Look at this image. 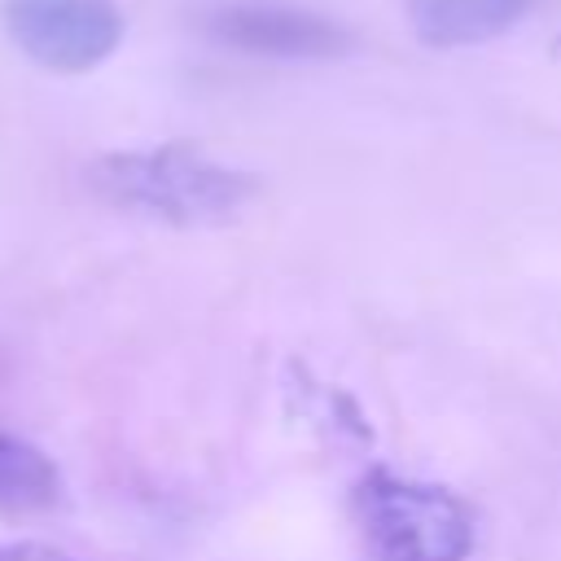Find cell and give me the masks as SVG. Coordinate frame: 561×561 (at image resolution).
Returning <instances> with one entry per match:
<instances>
[{
	"label": "cell",
	"mask_w": 561,
	"mask_h": 561,
	"mask_svg": "<svg viewBox=\"0 0 561 561\" xmlns=\"http://www.w3.org/2000/svg\"><path fill=\"white\" fill-rule=\"evenodd\" d=\"M88 184L110 206H123V210H136V215H149L175 228L228 224L259 193L250 171L224 167L193 145L101 153L88 167Z\"/></svg>",
	"instance_id": "1"
},
{
	"label": "cell",
	"mask_w": 561,
	"mask_h": 561,
	"mask_svg": "<svg viewBox=\"0 0 561 561\" xmlns=\"http://www.w3.org/2000/svg\"><path fill=\"white\" fill-rule=\"evenodd\" d=\"M206 31L241 53L254 57H298V61H320V57H342L351 48V31L337 26L324 13L311 9H285V4H232L206 18Z\"/></svg>",
	"instance_id": "4"
},
{
	"label": "cell",
	"mask_w": 561,
	"mask_h": 561,
	"mask_svg": "<svg viewBox=\"0 0 561 561\" xmlns=\"http://www.w3.org/2000/svg\"><path fill=\"white\" fill-rule=\"evenodd\" d=\"M535 0H408L412 31L430 48H465L504 35Z\"/></svg>",
	"instance_id": "5"
},
{
	"label": "cell",
	"mask_w": 561,
	"mask_h": 561,
	"mask_svg": "<svg viewBox=\"0 0 561 561\" xmlns=\"http://www.w3.org/2000/svg\"><path fill=\"white\" fill-rule=\"evenodd\" d=\"M4 31L35 66L83 75L118 48L123 13L114 0H4Z\"/></svg>",
	"instance_id": "3"
},
{
	"label": "cell",
	"mask_w": 561,
	"mask_h": 561,
	"mask_svg": "<svg viewBox=\"0 0 561 561\" xmlns=\"http://www.w3.org/2000/svg\"><path fill=\"white\" fill-rule=\"evenodd\" d=\"M0 561H75V557L61 552V548H53V543L22 539V543H0Z\"/></svg>",
	"instance_id": "7"
},
{
	"label": "cell",
	"mask_w": 561,
	"mask_h": 561,
	"mask_svg": "<svg viewBox=\"0 0 561 561\" xmlns=\"http://www.w3.org/2000/svg\"><path fill=\"white\" fill-rule=\"evenodd\" d=\"M355 522L381 561H465L473 517L447 486L373 469L355 486Z\"/></svg>",
	"instance_id": "2"
},
{
	"label": "cell",
	"mask_w": 561,
	"mask_h": 561,
	"mask_svg": "<svg viewBox=\"0 0 561 561\" xmlns=\"http://www.w3.org/2000/svg\"><path fill=\"white\" fill-rule=\"evenodd\" d=\"M57 500H61L57 465L39 447L0 430V513L4 517H26V513L53 508Z\"/></svg>",
	"instance_id": "6"
}]
</instances>
